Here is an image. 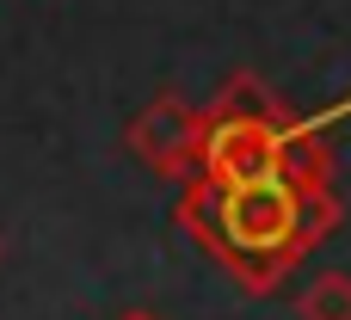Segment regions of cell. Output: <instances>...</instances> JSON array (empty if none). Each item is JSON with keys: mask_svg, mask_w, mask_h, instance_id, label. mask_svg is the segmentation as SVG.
<instances>
[{"mask_svg": "<svg viewBox=\"0 0 351 320\" xmlns=\"http://www.w3.org/2000/svg\"><path fill=\"white\" fill-rule=\"evenodd\" d=\"M210 117H253V123H290V111L278 105V93L259 80V74H228Z\"/></svg>", "mask_w": 351, "mask_h": 320, "instance_id": "obj_4", "label": "cell"}, {"mask_svg": "<svg viewBox=\"0 0 351 320\" xmlns=\"http://www.w3.org/2000/svg\"><path fill=\"white\" fill-rule=\"evenodd\" d=\"M123 320H154V315H123Z\"/></svg>", "mask_w": 351, "mask_h": 320, "instance_id": "obj_6", "label": "cell"}, {"mask_svg": "<svg viewBox=\"0 0 351 320\" xmlns=\"http://www.w3.org/2000/svg\"><path fill=\"white\" fill-rule=\"evenodd\" d=\"M284 167V123H253V117H210L197 136V179L210 185H247Z\"/></svg>", "mask_w": 351, "mask_h": 320, "instance_id": "obj_2", "label": "cell"}, {"mask_svg": "<svg viewBox=\"0 0 351 320\" xmlns=\"http://www.w3.org/2000/svg\"><path fill=\"white\" fill-rule=\"evenodd\" d=\"M197 136H204V111H197L191 99H179V93L148 99V105L136 111V123H130L136 160H142L148 173L173 179V185L191 179V167H197Z\"/></svg>", "mask_w": 351, "mask_h": 320, "instance_id": "obj_3", "label": "cell"}, {"mask_svg": "<svg viewBox=\"0 0 351 320\" xmlns=\"http://www.w3.org/2000/svg\"><path fill=\"white\" fill-rule=\"evenodd\" d=\"M185 204L179 222L247 284V290H271L333 222V204L321 191V179H302L290 167L247 179V185H210V179H185Z\"/></svg>", "mask_w": 351, "mask_h": 320, "instance_id": "obj_1", "label": "cell"}, {"mask_svg": "<svg viewBox=\"0 0 351 320\" xmlns=\"http://www.w3.org/2000/svg\"><path fill=\"white\" fill-rule=\"evenodd\" d=\"M296 315H302V320H351V278H346V271H321V278H308V290L296 296Z\"/></svg>", "mask_w": 351, "mask_h": 320, "instance_id": "obj_5", "label": "cell"}]
</instances>
